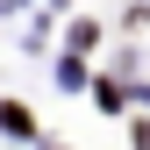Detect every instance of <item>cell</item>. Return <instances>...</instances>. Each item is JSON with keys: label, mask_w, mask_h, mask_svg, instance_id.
Returning a JSON list of instances; mask_svg holds the SVG:
<instances>
[{"label": "cell", "mask_w": 150, "mask_h": 150, "mask_svg": "<svg viewBox=\"0 0 150 150\" xmlns=\"http://www.w3.org/2000/svg\"><path fill=\"white\" fill-rule=\"evenodd\" d=\"M0 129H7V136H36V122H29V107H14V100L0 107Z\"/></svg>", "instance_id": "6da1fadb"}]
</instances>
